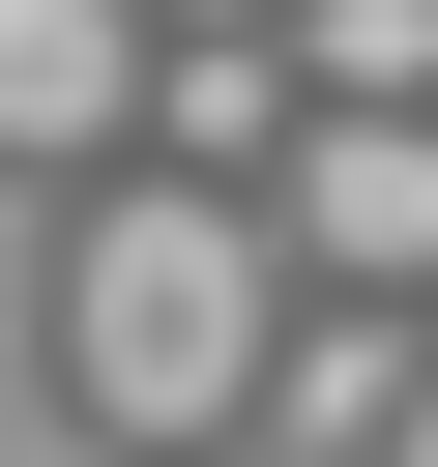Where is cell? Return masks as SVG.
Segmentation results:
<instances>
[{
  "label": "cell",
  "instance_id": "obj_1",
  "mask_svg": "<svg viewBox=\"0 0 438 467\" xmlns=\"http://www.w3.org/2000/svg\"><path fill=\"white\" fill-rule=\"evenodd\" d=\"M58 379H88V438H263V379H292V263H263V204L117 175L88 263H58Z\"/></svg>",
  "mask_w": 438,
  "mask_h": 467
},
{
  "label": "cell",
  "instance_id": "obj_2",
  "mask_svg": "<svg viewBox=\"0 0 438 467\" xmlns=\"http://www.w3.org/2000/svg\"><path fill=\"white\" fill-rule=\"evenodd\" d=\"M263 263H292L321 321H409V292H438V117H321V146L263 175Z\"/></svg>",
  "mask_w": 438,
  "mask_h": 467
},
{
  "label": "cell",
  "instance_id": "obj_3",
  "mask_svg": "<svg viewBox=\"0 0 438 467\" xmlns=\"http://www.w3.org/2000/svg\"><path fill=\"white\" fill-rule=\"evenodd\" d=\"M146 146H204V204H263V175L321 146V88H292V29H204V58H146Z\"/></svg>",
  "mask_w": 438,
  "mask_h": 467
},
{
  "label": "cell",
  "instance_id": "obj_4",
  "mask_svg": "<svg viewBox=\"0 0 438 467\" xmlns=\"http://www.w3.org/2000/svg\"><path fill=\"white\" fill-rule=\"evenodd\" d=\"M409 379H438V321H321V292H292V379H263V438H321V467H409Z\"/></svg>",
  "mask_w": 438,
  "mask_h": 467
},
{
  "label": "cell",
  "instance_id": "obj_5",
  "mask_svg": "<svg viewBox=\"0 0 438 467\" xmlns=\"http://www.w3.org/2000/svg\"><path fill=\"white\" fill-rule=\"evenodd\" d=\"M0 146H146V29L117 0H0Z\"/></svg>",
  "mask_w": 438,
  "mask_h": 467
},
{
  "label": "cell",
  "instance_id": "obj_6",
  "mask_svg": "<svg viewBox=\"0 0 438 467\" xmlns=\"http://www.w3.org/2000/svg\"><path fill=\"white\" fill-rule=\"evenodd\" d=\"M117 29H175V58H204V29H292V0H117Z\"/></svg>",
  "mask_w": 438,
  "mask_h": 467
},
{
  "label": "cell",
  "instance_id": "obj_7",
  "mask_svg": "<svg viewBox=\"0 0 438 467\" xmlns=\"http://www.w3.org/2000/svg\"><path fill=\"white\" fill-rule=\"evenodd\" d=\"M409 467H438V379H409Z\"/></svg>",
  "mask_w": 438,
  "mask_h": 467
}]
</instances>
